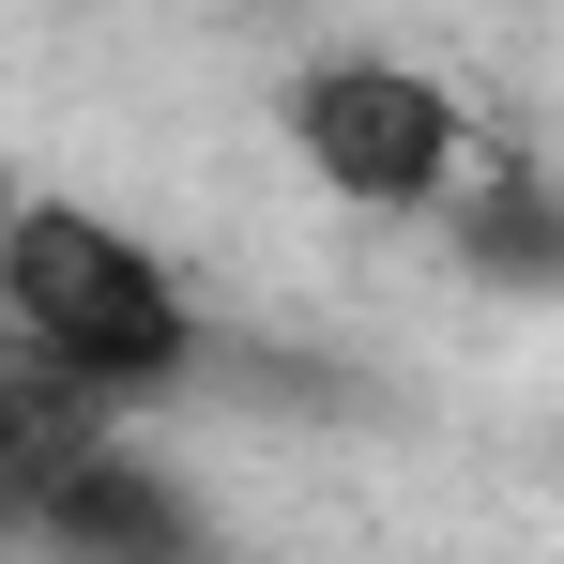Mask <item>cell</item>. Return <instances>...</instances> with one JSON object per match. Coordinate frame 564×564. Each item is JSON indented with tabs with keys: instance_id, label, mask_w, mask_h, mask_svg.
Segmentation results:
<instances>
[{
	"instance_id": "4",
	"label": "cell",
	"mask_w": 564,
	"mask_h": 564,
	"mask_svg": "<svg viewBox=\"0 0 564 564\" xmlns=\"http://www.w3.org/2000/svg\"><path fill=\"white\" fill-rule=\"evenodd\" d=\"M93 443H107V397H77L62 367H31V351L0 336V534H15L62 473L93 458Z\"/></svg>"
},
{
	"instance_id": "1",
	"label": "cell",
	"mask_w": 564,
	"mask_h": 564,
	"mask_svg": "<svg viewBox=\"0 0 564 564\" xmlns=\"http://www.w3.org/2000/svg\"><path fill=\"white\" fill-rule=\"evenodd\" d=\"M0 336L31 351V367H62L77 397H169V381L198 367V305L184 275L122 229V214H93V198H15L0 214Z\"/></svg>"
},
{
	"instance_id": "5",
	"label": "cell",
	"mask_w": 564,
	"mask_h": 564,
	"mask_svg": "<svg viewBox=\"0 0 564 564\" xmlns=\"http://www.w3.org/2000/svg\"><path fill=\"white\" fill-rule=\"evenodd\" d=\"M458 275L473 290H564V184L550 169H473L458 184Z\"/></svg>"
},
{
	"instance_id": "2",
	"label": "cell",
	"mask_w": 564,
	"mask_h": 564,
	"mask_svg": "<svg viewBox=\"0 0 564 564\" xmlns=\"http://www.w3.org/2000/svg\"><path fill=\"white\" fill-rule=\"evenodd\" d=\"M290 153L351 214H443L473 184V107L427 77V62H381V46H336L290 77Z\"/></svg>"
},
{
	"instance_id": "3",
	"label": "cell",
	"mask_w": 564,
	"mask_h": 564,
	"mask_svg": "<svg viewBox=\"0 0 564 564\" xmlns=\"http://www.w3.org/2000/svg\"><path fill=\"white\" fill-rule=\"evenodd\" d=\"M46 564H198V503L169 488L153 458H122V443H93V458L62 473L31 519H15Z\"/></svg>"
}]
</instances>
